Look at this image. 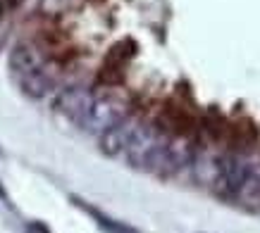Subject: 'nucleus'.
<instances>
[{
  "instance_id": "f257e3e1",
  "label": "nucleus",
  "mask_w": 260,
  "mask_h": 233,
  "mask_svg": "<svg viewBox=\"0 0 260 233\" xmlns=\"http://www.w3.org/2000/svg\"><path fill=\"white\" fill-rule=\"evenodd\" d=\"M10 71H12L17 88L31 100L46 98L55 88V79L48 69L46 57L31 43H17L12 48V53H10Z\"/></svg>"
},
{
  "instance_id": "f03ea898",
  "label": "nucleus",
  "mask_w": 260,
  "mask_h": 233,
  "mask_svg": "<svg viewBox=\"0 0 260 233\" xmlns=\"http://www.w3.org/2000/svg\"><path fill=\"white\" fill-rule=\"evenodd\" d=\"M122 116H126V105L122 98H117L115 93H95L91 109H88L86 119H84V124L79 129H84L91 136H101L110 126L117 124Z\"/></svg>"
},
{
  "instance_id": "7ed1b4c3",
  "label": "nucleus",
  "mask_w": 260,
  "mask_h": 233,
  "mask_svg": "<svg viewBox=\"0 0 260 233\" xmlns=\"http://www.w3.org/2000/svg\"><path fill=\"white\" fill-rule=\"evenodd\" d=\"M95 93L86 86H70L60 91L55 98V109L64 119H70L72 124L81 126L84 119H86L88 109H91V102H93Z\"/></svg>"
},
{
  "instance_id": "20e7f679",
  "label": "nucleus",
  "mask_w": 260,
  "mask_h": 233,
  "mask_svg": "<svg viewBox=\"0 0 260 233\" xmlns=\"http://www.w3.org/2000/svg\"><path fill=\"white\" fill-rule=\"evenodd\" d=\"M139 122H141L139 116L126 114V116H122L115 126H110L105 133H101V136H98V143H101L103 152H105L108 157H122L124 155V150H126V145H129L132 136H134Z\"/></svg>"
},
{
  "instance_id": "39448f33",
  "label": "nucleus",
  "mask_w": 260,
  "mask_h": 233,
  "mask_svg": "<svg viewBox=\"0 0 260 233\" xmlns=\"http://www.w3.org/2000/svg\"><path fill=\"white\" fill-rule=\"evenodd\" d=\"M74 200V205H79L81 210L86 212L88 217L93 219L95 224L101 226L105 233H139V231H134L132 226H126V224H122V221H117V219H112V217H108V214H103V212H98L93 207V205H88V202H84V200H77V198H72Z\"/></svg>"
},
{
  "instance_id": "423d86ee",
  "label": "nucleus",
  "mask_w": 260,
  "mask_h": 233,
  "mask_svg": "<svg viewBox=\"0 0 260 233\" xmlns=\"http://www.w3.org/2000/svg\"><path fill=\"white\" fill-rule=\"evenodd\" d=\"M237 200H241L248 207H260V171L258 169H248L244 183L239 188Z\"/></svg>"
},
{
  "instance_id": "0eeeda50",
  "label": "nucleus",
  "mask_w": 260,
  "mask_h": 233,
  "mask_svg": "<svg viewBox=\"0 0 260 233\" xmlns=\"http://www.w3.org/2000/svg\"><path fill=\"white\" fill-rule=\"evenodd\" d=\"M8 3H10V0H0V17L5 15V10H8Z\"/></svg>"
},
{
  "instance_id": "6e6552de",
  "label": "nucleus",
  "mask_w": 260,
  "mask_h": 233,
  "mask_svg": "<svg viewBox=\"0 0 260 233\" xmlns=\"http://www.w3.org/2000/svg\"><path fill=\"white\" fill-rule=\"evenodd\" d=\"M0 200H8V195H5V190H3V186H0Z\"/></svg>"
}]
</instances>
